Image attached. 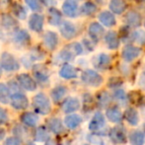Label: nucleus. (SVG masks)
I'll return each instance as SVG.
<instances>
[{
	"instance_id": "nucleus-1",
	"label": "nucleus",
	"mask_w": 145,
	"mask_h": 145,
	"mask_svg": "<svg viewBox=\"0 0 145 145\" xmlns=\"http://www.w3.org/2000/svg\"><path fill=\"white\" fill-rule=\"evenodd\" d=\"M33 107L40 115H48L52 111V106L48 98L44 93H39L33 98Z\"/></svg>"
},
{
	"instance_id": "nucleus-2",
	"label": "nucleus",
	"mask_w": 145,
	"mask_h": 145,
	"mask_svg": "<svg viewBox=\"0 0 145 145\" xmlns=\"http://www.w3.org/2000/svg\"><path fill=\"white\" fill-rule=\"evenodd\" d=\"M82 81L88 86L91 87H99L103 84V77L98 73L97 71L92 70V69H86L81 74Z\"/></svg>"
},
{
	"instance_id": "nucleus-3",
	"label": "nucleus",
	"mask_w": 145,
	"mask_h": 145,
	"mask_svg": "<svg viewBox=\"0 0 145 145\" xmlns=\"http://www.w3.org/2000/svg\"><path fill=\"white\" fill-rule=\"evenodd\" d=\"M0 65H1V68L6 71H16L20 67L17 59L8 52L2 54L1 58H0Z\"/></svg>"
},
{
	"instance_id": "nucleus-4",
	"label": "nucleus",
	"mask_w": 145,
	"mask_h": 145,
	"mask_svg": "<svg viewBox=\"0 0 145 145\" xmlns=\"http://www.w3.org/2000/svg\"><path fill=\"white\" fill-rule=\"evenodd\" d=\"M109 137L111 141L115 144H122L126 142V131L122 126H115L109 131Z\"/></svg>"
},
{
	"instance_id": "nucleus-5",
	"label": "nucleus",
	"mask_w": 145,
	"mask_h": 145,
	"mask_svg": "<svg viewBox=\"0 0 145 145\" xmlns=\"http://www.w3.org/2000/svg\"><path fill=\"white\" fill-rule=\"evenodd\" d=\"M106 126V120L105 116L101 112H97L93 116L92 120H90L89 123V129L94 133H100V131L103 130V128Z\"/></svg>"
},
{
	"instance_id": "nucleus-6",
	"label": "nucleus",
	"mask_w": 145,
	"mask_h": 145,
	"mask_svg": "<svg viewBox=\"0 0 145 145\" xmlns=\"http://www.w3.org/2000/svg\"><path fill=\"white\" fill-rule=\"evenodd\" d=\"M141 54V48L133 44H127L121 50V57L125 62H132Z\"/></svg>"
},
{
	"instance_id": "nucleus-7",
	"label": "nucleus",
	"mask_w": 145,
	"mask_h": 145,
	"mask_svg": "<svg viewBox=\"0 0 145 145\" xmlns=\"http://www.w3.org/2000/svg\"><path fill=\"white\" fill-rule=\"evenodd\" d=\"M94 67L98 70H107L110 66H111L112 63V58L109 54H99L93 58L92 60Z\"/></svg>"
},
{
	"instance_id": "nucleus-8",
	"label": "nucleus",
	"mask_w": 145,
	"mask_h": 145,
	"mask_svg": "<svg viewBox=\"0 0 145 145\" xmlns=\"http://www.w3.org/2000/svg\"><path fill=\"white\" fill-rule=\"evenodd\" d=\"M124 22H125V26L129 27L130 29L138 28L142 22L141 15L139 14V12L135 10H129L124 16Z\"/></svg>"
},
{
	"instance_id": "nucleus-9",
	"label": "nucleus",
	"mask_w": 145,
	"mask_h": 145,
	"mask_svg": "<svg viewBox=\"0 0 145 145\" xmlns=\"http://www.w3.org/2000/svg\"><path fill=\"white\" fill-rule=\"evenodd\" d=\"M88 34H89L90 39L94 42H98L105 34L104 26L98 23V22H93L88 27Z\"/></svg>"
},
{
	"instance_id": "nucleus-10",
	"label": "nucleus",
	"mask_w": 145,
	"mask_h": 145,
	"mask_svg": "<svg viewBox=\"0 0 145 145\" xmlns=\"http://www.w3.org/2000/svg\"><path fill=\"white\" fill-rule=\"evenodd\" d=\"M62 11L67 17L75 18L78 15L79 11L78 0H65L62 4Z\"/></svg>"
},
{
	"instance_id": "nucleus-11",
	"label": "nucleus",
	"mask_w": 145,
	"mask_h": 145,
	"mask_svg": "<svg viewBox=\"0 0 145 145\" xmlns=\"http://www.w3.org/2000/svg\"><path fill=\"white\" fill-rule=\"evenodd\" d=\"M10 100H11L12 107L16 110H24L26 108H28V105H29L28 98L24 94L19 93V92L14 93L10 97Z\"/></svg>"
},
{
	"instance_id": "nucleus-12",
	"label": "nucleus",
	"mask_w": 145,
	"mask_h": 145,
	"mask_svg": "<svg viewBox=\"0 0 145 145\" xmlns=\"http://www.w3.org/2000/svg\"><path fill=\"white\" fill-rule=\"evenodd\" d=\"M98 20H99V23L101 25H103L104 27L107 28H113L114 26L116 25V19L115 17V14L112 13L111 11H102L101 13L98 15Z\"/></svg>"
},
{
	"instance_id": "nucleus-13",
	"label": "nucleus",
	"mask_w": 145,
	"mask_h": 145,
	"mask_svg": "<svg viewBox=\"0 0 145 145\" xmlns=\"http://www.w3.org/2000/svg\"><path fill=\"white\" fill-rule=\"evenodd\" d=\"M59 29H60V33L62 37L66 40H72L73 38H75L77 34V29L75 25L69 21H64L60 23Z\"/></svg>"
},
{
	"instance_id": "nucleus-14",
	"label": "nucleus",
	"mask_w": 145,
	"mask_h": 145,
	"mask_svg": "<svg viewBox=\"0 0 145 145\" xmlns=\"http://www.w3.org/2000/svg\"><path fill=\"white\" fill-rule=\"evenodd\" d=\"M104 40H105V42L107 44L108 48L111 50H118L120 46V40L115 31L108 32L105 35V37H104Z\"/></svg>"
},
{
	"instance_id": "nucleus-15",
	"label": "nucleus",
	"mask_w": 145,
	"mask_h": 145,
	"mask_svg": "<svg viewBox=\"0 0 145 145\" xmlns=\"http://www.w3.org/2000/svg\"><path fill=\"white\" fill-rule=\"evenodd\" d=\"M106 118L114 123H120L123 120V115L118 107H108L106 110Z\"/></svg>"
},
{
	"instance_id": "nucleus-16",
	"label": "nucleus",
	"mask_w": 145,
	"mask_h": 145,
	"mask_svg": "<svg viewBox=\"0 0 145 145\" xmlns=\"http://www.w3.org/2000/svg\"><path fill=\"white\" fill-rule=\"evenodd\" d=\"M18 83L21 85L24 89L28 90V91H34L37 88V84L35 80L30 76L29 74H20L17 78Z\"/></svg>"
},
{
	"instance_id": "nucleus-17",
	"label": "nucleus",
	"mask_w": 145,
	"mask_h": 145,
	"mask_svg": "<svg viewBox=\"0 0 145 145\" xmlns=\"http://www.w3.org/2000/svg\"><path fill=\"white\" fill-rule=\"evenodd\" d=\"M127 8L125 0H111L109 3V9L115 15H120Z\"/></svg>"
},
{
	"instance_id": "nucleus-18",
	"label": "nucleus",
	"mask_w": 145,
	"mask_h": 145,
	"mask_svg": "<svg viewBox=\"0 0 145 145\" xmlns=\"http://www.w3.org/2000/svg\"><path fill=\"white\" fill-rule=\"evenodd\" d=\"M30 29L36 33H40L44 28V17L40 14H33L29 21Z\"/></svg>"
},
{
	"instance_id": "nucleus-19",
	"label": "nucleus",
	"mask_w": 145,
	"mask_h": 145,
	"mask_svg": "<svg viewBox=\"0 0 145 145\" xmlns=\"http://www.w3.org/2000/svg\"><path fill=\"white\" fill-rule=\"evenodd\" d=\"M44 46L50 50H54L56 48L58 44V37L57 35L54 32H52V31H48L44 34Z\"/></svg>"
},
{
	"instance_id": "nucleus-20",
	"label": "nucleus",
	"mask_w": 145,
	"mask_h": 145,
	"mask_svg": "<svg viewBox=\"0 0 145 145\" xmlns=\"http://www.w3.org/2000/svg\"><path fill=\"white\" fill-rule=\"evenodd\" d=\"M59 75L64 79H74L78 76V73L74 66L68 64V63H65L59 70Z\"/></svg>"
},
{
	"instance_id": "nucleus-21",
	"label": "nucleus",
	"mask_w": 145,
	"mask_h": 145,
	"mask_svg": "<svg viewBox=\"0 0 145 145\" xmlns=\"http://www.w3.org/2000/svg\"><path fill=\"white\" fill-rule=\"evenodd\" d=\"M123 118H125V120L130 125L135 126L139 123V115L134 108H127L123 114Z\"/></svg>"
},
{
	"instance_id": "nucleus-22",
	"label": "nucleus",
	"mask_w": 145,
	"mask_h": 145,
	"mask_svg": "<svg viewBox=\"0 0 145 145\" xmlns=\"http://www.w3.org/2000/svg\"><path fill=\"white\" fill-rule=\"evenodd\" d=\"M48 129L50 131H52L56 134H60L64 131V126H63V123L61 121L60 118H50L48 120Z\"/></svg>"
},
{
	"instance_id": "nucleus-23",
	"label": "nucleus",
	"mask_w": 145,
	"mask_h": 145,
	"mask_svg": "<svg viewBox=\"0 0 145 145\" xmlns=\"http://www.w3.org/2000/svg\"><path fill=\"white\" fill-rule=\"evenodd\" d=\"M112 102H113V97L107 91H101L97 95V104L101 109L110 107Z\"/></svg>"
},
{
	"instance_id": "nucleus-24",
	"label": "nucleus",
	"mask_w": 145,
	"mask_h": 145,
	"mask_svg": "<svg viewBox=\"0 0 145 145\" xmlns=\"http://www.w3.org/2000/svg\"><path fill=\"white\" fill-rule=\"evenodd\" d=\"M79 108H80V102L76 98H69L62 105L63 112L66 114H71L73 112H76Z\"/></svg>"
},
{
	"instance_id": "nucleus-25",
	"label": "nucleus",
	"mask_w": 145,
	"mask_h": 145,
	"mask_svg": "<svg viewBox=\"0 0 145 145\" xmlns=\"http://www.w3.org/2000/svg\"><path fill=\"white\" fill-rule=\"evenodd\" d=\"M128 139L131 145H144L145 133L141 130H133L128 135Z\"/></svg>"
},
{
	"instance_id": "nucleus-26",
	"label": "nucleus",
	"mask_w": 145,
	"mask_h": 145,
	"mask_svg": "<svg viewBox=\"0 0 145 145\" xmlns=\"http://www.w3.org/2000/svg\"><path fill=\"white\" fill-rule=\"evenodd\" d=\"M48 23L52 26H58L60 25L61 20H62V15H61V12L57 10L56 8H50L48 12Z\"/></svg>"
},
{
	"instance_id": "nucleus-27",
	"label": "nucleus",
	"mask_w": 145,
	"mask_h": 145,
	"mask_svg": "<svg viewBox=\"0 0 145 145\" xmlns=\"http://www.w3.org/2000/svg\"><path fill=\"white\" fill-rule=\"evenodd\" d=\"M82 122V118L79 115H69L64 118V124L69 129H75Z\"/></svg>"
},
{
	"instance_id": "nucleus-28",
	"label": "nucleus",
	"mask_w": 145,
	"mask_h": 145,
	"mask_svg": "<svg viewBox=\"0 0 145 145\" xmlns=\"http://www.w3.org/2000/svg\"><path fill=\"white\" fill-rule=\"evenodd\" d=\"M97 5L92 1H86L79 8V13L83 16H92L97 12Z\"/></svg>"
},
{
	"instance_id": "nucleus-29",
	"label": "nucleus",
	"mask_w": 145,
	"mask_h": 145,
	"mask_svg": "<svg viewBox=\"0 0 145 145\" xmlns=\"http://www.w3.org/2000/svg\"><path fill=\"white\" fill-rule=\"evenodd\" d=\"M13 40L17 44H22V46H24V44H29L30 40H31V37H30L29 33H28L27 31L19 30L15 33Z\"/></svg>"
},
{
	"instance_id": "nucleus-30",
	"label": "nucleus",
	"mask_w": 145,
	"mask_h": 145,
	"mask_svg": "<svg viewBox=\"0 0 145 145\" xmlns=\"http://www.w3.org/2000/svg\"><path fill=\"white\" fill-rule=\"evenodd\" d=\"M112 97H113V101H116V103H118L120 105L124 106L128 103V97H127V95H126L125 91L122 89H118V88L115 89Z\"/></svg>"
},
{
	"instance_id": "nucleus-31",
	"label": "nucleus",
	"mask_w": 145,
	"mask_h": 145,
	"mask_svg": "<svg viewBox=\"0 0 145 145\" xmlns=\"http://www.w3.org/2000/svg\"><path fill=\"white\" fill-rule=\"evenodd\" d=\"M21 120L25 125L33 127V126L37 125V123H38V121H39V118H38V116H36L35 114L28 112V113H24L23 115L21 116Z\"/></svg>"
},
{
	"instance_id": "nucleus-32",
	"label": "nucleus",
	"mask_w": 145,
	"mask_h": 145,
	"mask_svg": "<svg viewBox=\"0 0 145 145\" xmlns=\"http://www.w3.org/2000/svg\"><path fill=\"white\" fill-rule=\"evenodd\" d=\"M34 75L36 77V79L40 83H46L48 81V71L46 69L42 68L40 65L35 66L34 68Z\"/></svg>"
},
{
	"instance_id": "nucleus-33",
	"label": "nucleus",
	"mask_w": 145,
	"mask_h": 145,
	"mask_svg": "<svg viewBox=\"0 0 145 145\" xmlns=\"http://www.w3.org/2000/svg\"><path fill=\"white\" fill-rule=\"evenodd\" d=\"M67 93V89L64 86H56L52 91V98L56 103H58L64 98Z\"/></svg>"
},
{
	"instance_id": "nucleus-34",
	"label": "nucleus",
	"mask_w": 145,
	"mask_h": 145,
	"mask_svg": "<svg viewBox=\"0 0 145 145\" xmlns=\"http://www.w3.org/2000/svg\"><path fill=\"white\" fill-rule=\"evenodd\" d=\"M48 139H50V133H48V130L46 127L40 126L36 130V133H35V140L36 141L44 142Z\"/></svg>"
},
{
	"instance_id": "nucleus-35",
	"label": "nucleus",
	"mask_w": 145,
	"mask_h": 145,
	"mask_svg": "<svg viewBox=\"0 0 145 145\" xmlns=\"http://www.w3.org/2000/svg\"><path fill=\"white\" fill-rule=\"evenodd\" d=\"M131 42H134L138 44H145V31L136 30L132 32Z\"/></svg>"
},
{
	"instance_id": "nucleus-36",
	"label": "nucleus",
	"mask_w": 145,
	"mask_h": 145,
	"mask_svg": "<svg viewBox=\"0 0 145 145\" xmlns=\"http://www.w3.org/2000/svg\"><path fill=\"white\" fill-rule=\"evenodd\" d=\"M10 100V90L3 83H0V102L3 104H8Z\"/></svg>"
},
{
	"instance_id": "nucleus-37",
	"label": "nucleus",
	"mask_w": 145,
	"mask_h": 145,
	"mask_svg": "<svg viewBox=\"0 0 145 145\" xmlns=\"http://www.w3.org/2000/svg\"><path fill=\"white\" fill-rule=\"evenodd\" d=\"M12 9H13V12H14V14H15V16L17 18H19V19L23 20L27 17V10L22 5H20V4L15 3Z\"/></svg>"
},
{
	"instance_id": "nucleus-38",
	"label": "nucleus",
	"mask_w": 145,
	"mask_h": 145,
	"mask_svg": "<svg viewBox=\"0 0 145 145\" xmlns=\"http://www.w3.org/2000/svg\"><path fill=\"white\" fill-rule=\"evenodd\" d=\"M1 22H2V26L4 28H6L7 30L13 29V28L16 27V20L13 17H11L10 15H7V14L2 17Z\"/></svg>"
},
{
	"instance_id": "nucleus-39",
	"label": "nucleus",
	"mask_w": 145,
	"mask_h": 145,
	"mask_svg": "<svg viewBox=\"0 0 145 145\" xmlns=\"http://www.w3.org/2000/svg\"><path fill=\"white\" fill-rule=\"evenodd\" d=\"M67 48H68L75 56H80V54H83V50H84L82 44H81L80 42H76L69 44L68 46H67Z\"/></svg>"
},
{
	"instance_id": "nucleus-40",
	"label": "nucleus",
	"mask_w": 145,
	"mask_h": 145,
	"mask_svg": "<svg viewBox=\"0 0 145 145\" xmlns=\"http://www.w3.org/2000/svg\"><path fill=\"white\" fill-rule=\"evenodd\" d=\"M75 54H73L72 52H71L70 50H69L68 48H65L64 50H62L60 52H59V58L61 59V60L63 61H70L72 60L73 58H74Z\"/></svg>"
},
{
	"instance_id": "nucleus-41",
	"label": "nucleus",
	"mask_w": 145,
	"mask_h": 145,
	"mask_svg": "<svg viewBox=\"0 0 145 145\" xmlns=\"http://www.w3.org/2000/svg\"><path fill=\"white\" fill-rule=\"evenodd\" d=\"M25 2L33 11L39 12L42 10V4H40V0H25Z\"/></svg>"
},
{
	"instance_id": "nucleus-42",
	"label": "nucleus",
	"mask_w": 145,
	"mask_h": 145,
	"mask_svg": "<svg viewBox=\"0 0 145 145\" xmlns=\"http://www.w3.org/2000/svg\"><path fill=\"white\" fill-rule=\"evenodd\" d=\"M121 85H122V81L120 78H118V77H112L109 80V83H108V86L112 88V89H116V88L121 86Z\"/></svg>"
},
{
	"instance_id": "nucleus-43",
	"label": "nucleus",
	"mask_w": 145,
	"mask_h": 145,
	"mask_svg": "<svg viewBox=\"0 0 145 145\" xmlns=\"http://www.w3.org/2000/svg\"><path fill=\"white\" fill-rule=\"evenodd\" d=\"M95 44L96 42H94L93 40L90 39V40H88V39H84L83 40V48H86L88 52H93L94 50V48H95Z\"/></svg>"
},
{
	"instance_id": "nucleus-44",
	"label": "nucleus",
	"mask_w": 145,
	"mask_h": 145,
	"mask_svg": "<svg viewBox=\"0 0 145 145\" xmlns=\"http://www.w3.org/2000/svg\"><path fill=\"white\" fill-rule=\"evenodd\" d=\"M7 120H8L7 112H6L4 109H2V108H0V123L1 124L6 123Z\"/></svg>"
},
{
	"instance_id": "nucleus-45",
	"label": "nucleus",
	"mask_w": 145,
	"mask_h": 145,
	"mask_svg": "<svg viewBox=\"0 0 145 145\" xmlns=\"http://www.w3.org/2000/svg\"><path fill=\"white\" fill-rule=\"evenodd\" d=\"M4 145H20V141L17 137H9L5 140Z\"/></svg>"
},
{
	"instance_id": "nucleus-46",
	"label": "nucleus",
	"mask_w": 145,
	"mask_h": 145,
	"mask_svg": "<svg viewBox=\"0 0 145 145\" xmlns=\"http://www.w3.org/2000/svg\"><path fill=\"white\" fill-rule=\"evenodd\" d=\"M138 83H139L140 87L145 90V73L141 74V76L139 77V82Z\"/></svg>"
},
{
	"instance_id": "nucleus-47",
	"label": "nucleus",
	"mask_w": 145,
	"mask_h": 145,
	"mask_svg": "<svg viewBox=\"0 0 145 145\" xmlns=\"http://www.w3.org/2000/svg\"><path fill=\"white\" fill-rule=\"evenodd\" d=\"M40 2L44 3V5H52V4H54V0H40Z\"/></svg>"
},
{
	"instance_id": "nucleus-48",
	"label": "nucleus",
	"mask_w": 145,
	"mask_h": 145,
	"mask_svg": "<svg viewBox=\"0 0 145 145\" xmlns=\"http://www.w3.org/2000/svg\"><path fill=\"white\" fill-rule=\"evenodd\" d=\"M4 136H5V130H4L3 128L0 127V140L3 139Z\"/></svg>"
},
{
	"instance_id": "nucleus-49",
	"label": "nucleus",
	"mask_w": 145,
	"mask_h": 145,
	"mask_svg": "<svg viewBox=\"0 0 145 145\" xmlns=\"http://www.w3.org/2000/svg\"><path fill=\"white\" fill-rule=\"evenodd\" d=\"M46 145H54V141H52V140H48V143H46Z\"/></svg>"
},
{
	"instance_id": "nucleus-50",
	"label": "nucleus",
	"mask_w": 145,
	"mask_h": 145,
	"mask_svg": "<svg viewBox=\"0 0 145 145\" xmlns=\"http://www.w3.org/2000/svg\"><path fill=\"white\" fill-rule=\"evenodd\" d=\"M97 2H99V3H104V2L106 1V0H96Z\"/></svg>"
},
{
	"instance_id": "nucleus-51",
	"label": "nucleus",
	"mask_w": 145,
	"mask_h": 145,
	"mask_svg": "<svg viewBox=\"0 0 145 145\" xmlns=\"http://www.w3.org/2000/svg\"><path fill=\"white\" fill-rule=\"evenodd\" d=\"M2 73V68H1V65H0V75H1Z\"/></svg>"
},
{
	"instance_id": "nucleus-52",
	"label": "nucleus",
	"mask_w": 145,
	"mask_h": 145,
	"mask_svg": "<svg viewBox=\"0 0 145 145\" xmlns=\"http://www.w3.org/2000/svg\"><path fill=\"white\" fill-rule=\"evenodd\" d=\"M27 145H35V144H33V143H29V144H27Z\"/></svg>"
},
{
	"instance_id": "nucleus-53",
	"label": "nucleus",
	"mask_w": 145,
	"mask_h": 145,
	"mask_svg": "<svg viewBox=\"0 0 145 145\" xmlns=\"http://www.w3.org/2000/svg\"><path fill=\"white\" fill-rule=\"evenodd\" d=\"M138 1H145V0H138Z\"/></svg>"
},
{
	"instance_id": "nucleus-54",
	"label": "nucleus",
	"mask_w": 145,
	"mask_h": 145,
	"mask_svg": "<svg viewBox=\"0 0 145 145\" xmlns=\"http://www.w3.org/2000/svg\"><path fill=\"white\" fill-rule=\"evenodd\" d=\"M144 28H145V20H144Z\"/></svg>"
}]
</instances>
